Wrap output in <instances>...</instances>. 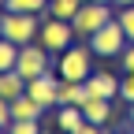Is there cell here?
I'll return each mask as SVG.
<instances>
[{"label":"cell","mask_w":134,"mask_h":134,"mask_svg":"<svg viewBox=\"0 0 134 134\" xmlns=\"http://www.w3.org/2000/svg\"><path fill=\"white\" fill-rule=\"evenodd\" d=\"M93 71V48L90 45H71V48H63V52L56 56V75L67 78V82H86Z\"/></svg>","instance_id":"1"},{"label":"cell","mask_w":134,"mask_h":134,"mask_svg":"<svg viewBox=\"0 0 134 134\" xmlns=\"http://www.w3.org/2000/svg\"><path fill=\"white\" fill-rule=\"evenodd\" d=\"M112 19H115V4H97V0H90V4H82L78 15L71 19L75 37H78V41H90L93 34L104 26V23H112Z\"/></svg>","instance_id":"2"},{"label":"cell","mask_w":134,"mask_h":134,"mask_svg":"<svg viewBox=\"0 0 134 134\" xmlns=\"http://www.w3.org/2000/svg\"><path fill=\"white\" fill-rule=\"evenodd\" d=\"M0 30H4L8 41L30 45V41H37L41 19H37V15H30V11H0Z\"/></svg>","instance_id":"3"},{"label":"cell","mask_w":134,"mask_h":134,"mask_svg":"<svg viewBox=\"0 0 134 134\" xmlns=\"http://www.w3.org/2000/svg\"><path fill=\"white\" fill-rule=\"evenodd\" d=\"M90 48H93V56H104V60H119L123 56V48L130 45L127 41V34H123V26H119V19H112V23H104L93 37L86 41Z\"/></svg>","instance_id":"4"},{"label":"cell","mask_w":134,"mask_h":134,"mask_svg":"<svg viewBox=\"0 0 134 134\" xmlns=\"http://www.w3.org/2000/svg\"><path fill=\"white\" fill-rule=\"evenodd\" d=\"M37 41H41L52 56H60L63 48H71L78 37H75V26L67 23V19H52V15H45V19H41V30H37Z\"/></svg>","instance_id":"5"},{"label":"cell","mask_w":134,"mask_h":134,"mask_svg":"<svg viewBox=\"0 0 134 134\" xmlns=\"http://www.w3.org/2000/svg\"><path fill=\"white\" fill-rule=\"evenodd\" d=\"M52 60H56V56L48 52L41 41H30V45L19 48V63H15V71H19V75L30 82V78H37V75H45V71H56Z\"/></svg>","instance_id":"6"},{"label":"cell","mask_w":134,"mask_h":134,"mask_svg":"<svg viewBox=\"0 0 134 134\" xmlns=\"http://www.w3.org/2000/svg\"><path fill=\"white\" fill-rule=\"evenodd\" d=\"M56 90H60V75L56 71H45V75H37V78L26 82V93L37 100L41 108H52L56 104Z\"/></svg>","instance_id":"7"},{"label":"cell","mask_w":134,"mask_h":134,"mask_svg":"<svg viewBox=\"0 0 134 134\" xmlns=\"http://www.w3.org/2000/svg\"><path fill=\"white\" fill-rule=\"evenodd\" d=\"M86 90H90V97H108V100H115V97H119V78H115L112 71H90Z\"/></svg>","instance_id":"8"},{"label":"cell","mask_w":134,"mask_h":134,"mask_svg":"<svg viewBox=\"0 0 134 134\" xmlns=\"http://www.w3.org/2000/svg\"><path fill=\"white\" fill-rule=\"evenodd\" d=\"M82 123H86V115H82L78 104H56V119H52V127H56L60 134H71V130L82 127Z\"/></svg>","instance_id":"9"},{"label":"cell","mask_w":134,"mask_h":134,"mask_svg":"<svg viewBox=\"0 0 134 134\" xmlns=\"http://www.w3.org/2000/svg\"><path fill=\"white\" fill-rule=\"evenodd\" d=\"M90 100V90H86V82H67L60 78V90H56V104H86Z\"/></svg>","instance_id":"10"},{"label":"cell","mask_w":134,"mask_h":134,"mask_svg":"<svg viewBox=\"0 0 134 134\" xmlns=\"http://www.w3.org/2000/svg\"><path fill=\"white\" fill-rule=\"evenodd\" d=\"M82 115H86L90 123L108 127V123H112V100H108V97H90L86 104H82Z\"/></svg>","instance_id":"11"},{"label":"cell","mask_w":134,"mask_h":134,"mask_svg":"<svg viewBox=\"0 0 134 134\" xmlns=\"http://www.w3.org/2000/svg\"><path fill=\"white\" fill-rule=\"evenodd\" d=\"M41 115H45V108H41L30 93H23V97L11 100V119H41Z\"/></svg>","instance_id":"12"},{"label":"cell","mask_w":134,"mask_h":134,"mask_svg":"<svg viewBox=\"0 0 134 134\" xmlns=\"http://www.w3.org/2000/svg\"><path fill=\"white\" fill-rule=\"evenodd\" d=\"M23 93H26V78L19 71H0V97L15 100V97H23Z\"/></svg>","instance_id":"13"},{"label":"cell","mask_w":134,"mask_h":134,"mask_svg":"<svg viewBox=\"0 0 134 134\" xmlns=\"http://www.w3.org/2000/svg\"><path fill=\"white\" fill-rule=\"evenodd\" d=\"M78 8H82V0H48V11H45V15H52V19H67V23H71L75 15H78Z\"/></svg>","instance_id":"14"},{"label":"cell","mask_w":134,"mask_h":134,"mask_svg":"<svg viewBox=\"0 0 134 134\" xmlns=\"http://www.w3.org/2000/svg\"><path fill=\"white\" fill-rule=\"evenodd\" d=\"M19 48H23V45L0 37V71H15V63H19Z\"/></svg>","instance_id":"15"},{"label":"cell","mask_w":134,"mask_h":134,"mask_svg":"<svg viewBox=\"0 0 134 134\" xmlns=\"http://www.w3.org/2000/svg\"><path fill=\"white\" fill-rule=\"evenodd\" d=\"M4 11H30V15H45V11H48V0H8Z\"/></svg>","instance_id":"16"},{"label":"cell","mask_w":134,"mask_h":134,"mask_svg":"<svg viewBox=\"0 0 134 134\" xmlns=\"http://www.w3.org/2000/svg\"><path fill=\"white\" fill-rule=\"evenodd\" d=\"M41 130H45L41 119H11L4 127V134H41Z\"/></svg>","instance_id":"17"},{"label":"cell","mask_w":134,"mask_h":134,"mask_svg":"<svg viewBox=\"0 0 134 134\" xmlns=\"http://www.w3.org/2000/svg\"><path fill=\"white\" fill-rule=\"evenodd\" d=\"M115 19H119L127 41H134V4H130V8H115Z\"/></svg>","instance_id":"18"},{"label":"cell","mask_w":134,"mask_h":134,"mask_svg":"<svg viewBox=\"0 0 134 134\" xmlns=\"http://www.w3.org/2000/svg\"><path fill=\"white\" fill-rule=\"evenodd\" d=\"M119 100L134 104V71H127V75L119 78Z\"/></svg>","instance_id":"19"},{"label":"cell","mask_w":134,"mask_h":134,"mask_svg":"<svg viewBox=\"0 0 134 134\" xmlns=\"http://www.w3.org/2000/svg\"><path fill=\"white\" fill-rule=\"evenodd\" d=\"M71 134H108V127H100V123H90V119H86L82 127H75Z\"/></svg>","instance_id":"20"},{"label":"cell","mask_w":134,"mask_h":134,"mask_svg":"<svg viewBox=\"0 0 134 134\" xmlns=\"http://www.w3.org/2000/svg\"><path fill=\"white\" fill-rule=\"evenodd\" d=\"M119 67H123V71H134V41L123 48V56H119Z\"/></svg>","instance_id":"21"},{"label":"cell","mask_w":134,"mask_h":134,"mask_svg":"<svg viewBox=\"0 0 134 134\" xmlns=\"http://www.w3.org/2000/svg\"><path fill=\"white\" fill-rule=\"evenodd\" d=\"M8 123H11V100L0 97V127H8Z\"/></svg>","instance_id":"22"},{"label":"cell","mask_w":134,"mask_h":134,"mask_svg":"<svg viewBox=\"0 0 134 134\" xmlns=\"http://www.w3.org/2000/svg\"><path fill=\"white\" fill-rule=\"evenodd\" d=\"M112 4H115V8H130L134 0H112Z\"/></svg>","instance_id":"23"},{"label":"cell","mask_w":134,"mask_h":134,"mask_svg":"<svg viewBox=\"0 0 134 134\" xmlns=\"http://www.w3.org/2000/svg\"><path fill=\"white\" fill-rule=\"evenodd\" d=\"M41 134H60V130H56L52 123H45V130H41Z\"/></svg>","instance_id":"24"},{"label":"cell","mask_w":134,"mask_h":134,"mask_svg":"<svg viewBox=\"0 0 134 134\" xmlns=\"http://www.w3.org/2000/svg\"><path fill=\"white\" fill-rule=\"evenodd\" d=\"M127 119H130V127H134V104H130V112H127Z\"/></svg>","instance_id":"25"},{"label":"cell","mask_w":134,"mask_h":134,"mask_svg":"<svg viewBox=\"0 0 134 134\" xmlns=\"http://www.w3.org/2000/svg\"><path fill=\"white\" fill-rule=\"evenodd\" d=\"M82 4H90V0H82ZM97 4H112V0H97Z\"/></svg>","instance_id":"26"},{"label":"cell","mask_w":134,"mask_h":134,"mask_svg":"<svg viewBox=\"0 0 134 134\" xmlns=\"http://www.w3.org/2000/svg\"><path fill=\"white\" fill-rule=\"evenodd\" d=\"M4 4H8V0H0V11H4Z\"/></svg>","instance_id":"27"},{"label":"cell","mask_w":134,"mask_h":134,"mask_svg":"<svg viewBox=\"0 0 134 134\" xmlns=\"http://www.w3.org/2000/svg\"><path fill=\"white\" fill-rule=\"evenodd\" d=\"M0 37H4V30H0Z\"/></svg>","instance_id":"28"},{"label":"cell","mask_w":134,"mask_h":134,"mask_svg":"<svg viewBox=\"0 0 134 134\" xmlns=\"http://www.w3.org/2000/svg\"><path fill=\"white\" fill-rule=\"evenodd\" d=\"M0 134H4V127H0Z\"/></svg>","instance_id":"29"},{"label":"cell","mask_w":134,"mask_h":134,"mask_svg":"<svg viewBox=\"0 0 134 134\" xmlns=\"http://www.w3.org/2000/svg\"><path fill=\"white\" fill-rule=\"evenodd\" d=\"M123 134H130V130H123Z\"/></svg>","instance_id":"30"}]
</instances>
